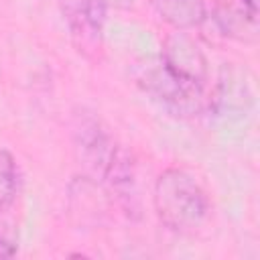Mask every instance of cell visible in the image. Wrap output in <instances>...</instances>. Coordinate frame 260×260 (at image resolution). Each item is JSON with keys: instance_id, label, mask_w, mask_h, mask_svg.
<instances>
[{"instance_id": "cell-7", "label": "cell", "mask_w": 260, "mask_h": 260, "mask_svg": "<svg viewBox=\"0 0 260 260\" xmlns=\"http://www.w3.org/2000/svg\"><path fill=\"white\" fill-rule=\"evenodd\" d=\"M213 20L225 37L240 39V41H248V32L254 35L256 24H258V20L252 18L242 8V4L238 0L236 2H219L213 10Z\"/></svg>"}, {"instance_id": "cell-8", "label": "cell", "mask_w": 260, "mask_h": 260, "mask_svg": "<svg viewBox=\"0 0 260 260\" xmlns=\"http://www.w3.org/2000/svg\"><path fill=\"white\" fill-rule=\"evenodd\" d=\"M20 189V173L14 156L0 148V209H10Z\"/></svg>"}, {"instance_id": "cell-4", "label": "cell", "mask_w": 260, "mask_h": 260, "mask_svg": "<svg viewBox=\"0 0 260 260\" xmlns=\"http://www.w3.org/2000/svg\"><path fill=\"white\" fill-rule=\"evenodd\" d=\"M160 59L165 65L183 81L207 89L209 81V63L199 45L187 35V30H175L169 35L160 49Z\"/></svg>"}, {"instance_id": "cell-9", "label": "cell", "mask_w": 260, "mask_h": 260, "mask_svg": "<svg viewBox=\"0 0 260 260\" xmlns=\"http://www.w3.org/2000/svg\"><path fill=\"white\" fill-rule=\"evenodd\" d=\"M8 209H0V258H12L18 252V228L6 217Z\"/></svg>"}, {"instance_id": "cell-1", "label": "cell", "mask_w": 260, "mask_h": 260, "mask_svg": "<svg viewBox=\"0 0 260 260\" xmlns=\"http://www.w3.org/2000/svg\"><path fill=\"white\" fill-rule=\"evenodd\" d=\"M152 207L158 221L175 234H191L209 215V197L185 169H165L152 187Z\"/></svg>"}, {"instance_id": "cell-2", "label": "cell", "mask_w": 260, "mask_h": 260, "mask_svg": "<svg viewBox=\"0 0 260 260\" xmlns=\"http://www.w3.org/2000/svg\"><path fill=\"white\" fill-rule=\"evenodd\" d=\"M134 81L152 102L175 116L191 118L211 110V98L205 93L207 89L195 87L177 77L165 65L160 55L140 59L134 65Z\"/></svg>"}, {"instance_id": "cell-11", "label": "cell", "mask_w": 260, "mask_h": 260, "mask_svg": "<svg viewBox=\"0 0 260 260\" xmlns=\"http://www.w3.org/2000/svg\"><path fill=\"white\" fill-rule=\"evenodd\" d=\"M238 2L242 4V8H244L252 18L258 20V0H238Z\"/></svg>"}, {"instance_id": "cell-5", "label": "cell", "mask_w": 260, "mask_h": 260, "mask_svg": "<svg viewBox=\"0 0 260 260\" xmlns=\"http://www.w3.org/2000/svg\"><path fill=\"white\" fill-rule=\"evenodd\" d=\"M63 20L67 22L69 35L83 55H93L102 47L106 16L98 8H93L87 0H57Z\"/></svg>"}, {"instance_id": "cell-10", "label": "cell", "mask_w": 260, "mask_h": 260, "mask_svg": "<svg viewBox=\"0 0 260 260\" xmlns=\"http://www.w3.org/2000/svg\"><path fill=\"white\" fill-rule=\"evenodd\" d=\"M93 8L108 14L110 10H128L134 6V0H87Z\"/></svg>"}, {"instance_id": "cell-3", "label": "cell", "mask_w": 260, "mask_h": 260, "mask_svg": "<svg viewBox=\"0 0 260 260\" xmlns=\"http://www.w3.org/2000/svg\"><path fill=\"white\" fill-rule=\"evenodd\" d=\"M73 144L77 158L87 169L91 179H102L110 162L114 160L116 152L122 144L114 140L108 128L95 118L91 112H83L75 116L73 124Z\"/></svg>"}, {"instance_id": "cell-6", "label": "cell", "mask_w": 260, "mask_h": 260, "mask_svg": "<svg viewBox=\"0 0 260 260\" xmlns=\"http://www.w3.org/2000/svg\"><path fill=\"white\" fill-rule=\"evenodd\" d=\"M154 12L175 30H191L205 22V0H150Z\"/></svg>"}]
</instances>
